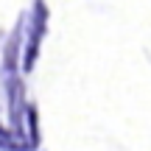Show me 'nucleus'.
Returning a JSON list of instances; mask_svg holds the SVG:
<instances>
[{
  "instance_id": "f257e3e1",
  "label": "nucleus",
  "mask_w": 151,
  "mask_h": 151,
  "mask_svg": "<svg viewBox=\"0 0 151 151\" xmlns=\"http://www.w3.org/2000/svg\"><path fill=\"white\" fill-rule=\"evenodd\" d=\"M45 34H48V9H45L42 0H37L31 17H28L25 42L20 45V70H25V73L34 70V62H37V56H39V45H42Z\"/></svg>"
}]
</instances>
